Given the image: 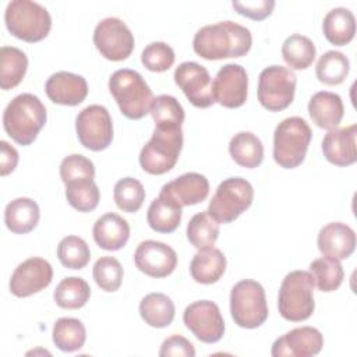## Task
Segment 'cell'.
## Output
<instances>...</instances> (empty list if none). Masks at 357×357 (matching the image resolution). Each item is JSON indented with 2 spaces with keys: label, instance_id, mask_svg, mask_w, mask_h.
<instances>
[{
  "label": "cell",
  "instance_id": "20",
  "mask_svg": "<svg viewBox=\"0 0 357 357\" xmlns=\"http://www.w3.org/2000/svg\"><path fill=\"white\" fill-rule=\"evenodd\" d=\"M357 124L329 130L322 139V152L326 160L335 166H350L357 160L356 149Z\"/></svg>",
  "mask_w": 357,
  "mask_h": 357
},
{
  "label": "cell",
  "instance_id": "22",
  "mask_svg": "<svg viewBox=\"0 0 357 357\" xmlns=\"http://www.w3.org/2000/svg\"><path fill=\"white\" fill-rule=\"evenodd\" d=\"M160 192L176 201L180 206L197 205L206 199L209 194V181L201 173L188 172L166 183Z\"/></svg>",
  "mask_w": 357,
  "mask_h": 357
},
{
  "label": "cell",
  "instance_id": "27",
  "mask_svg": "<svg viewBox=\"0 0 357 357\" xmlns=\"http://www.w3.org/2000/svg\"><path fill=\"white\" fill-rule=\"evenodd\" d=\"M181 208L176 201L159 192V197L151 202L146 212L149 227L158 233L174 231L181 222Z\"/></svg>",
  "mask_w": 357,
  "mask_h": 357
},
{
  "label": "cell",
  "instance_id": "2",
  "mask_svg": "<svg viewBox=\"0 0 357 357\" xmlns=\"http://www.w3.org/2000/svg\"><path fill=\"white\" fill-rule=\"evenodd\" d=\"M46 119V107L36 95L20 93L4 109L3 126L17 144L25 146L36 139Z\"/></svg>",
  "mask_w": 357,
  "mask_h": 357
},
{
  "label": "cell",
  "instance_id": "30",
  "mask_svg": "<svg viewBox=\"0 0 357 357\" xmlns=\"http://www.w3.org/2000/svg\"><path fill=\"white\" fill-rule=\"evenodd\" d=\"M174 303L163 293H149L139 303V315L152 328L169 326L174 319Z\"/></svg>",
  "mask_w": 357,
  "mask_h": 357
},
{
  "label": "cell",
  "instance_id": "14",
  "mask_svg": "<svg viewBox=\"0 0 357 357\" xmlns=\"http://www.w3.org/2000/svg\"><path fill=\"white\" fill-rule=\"evenodd\" d=\"M174 82L195 107H209L215 103L209 71L197 61H184L174 70Z\"/></svg>",
  "mask_w": 357,
  "mask_h": 357
},
{
  "label": "cell",
  "instance_id": "29",
  "mask_svg": "<svg viewBox=\"0 0 357 357\" xmlns=\"http://www.w3.org/2000/svg\"><path fill=\"white\" fill-rule=\"evenodd\" d=\"M229 153L238 166L254 169L264 160V145L255 134L240 131L230 139Z\"/></svg>",
  "mask_w": 357,
  "mask_h": 357
},
{
  "label": "cell",
  "instance_id": "33",
  "mask_svg": "<svg viewBox=\"0 0 357 357\" xmlns=\"http://www.w3.org/2000/svg\"><path fill=\"white\" fill-rule=\"evenodd\" d=\"M91 297V287L88 282L78 276L64 278L53 293V298L60 308L78 310L84 307Z\"/></svg>",
  "mask_w": 357,
  "mask_h": 357
},
{
  "label": "cell",
  "instance_id": "24",
  "mask_svg": "<svg viewBox=\"0 0 357 357\" xmlns=\"http://www.w3.org/2000/svg\"><path fill=\"white\" fill-rule=\"evenodd\" d=\"M308 113L317 127L325 130L337 128L344 114L343 100L337 93L319 91L311 96Z\"/></svg>",
  "mask_w": 357,
  "mask_h": 357
},
{
  "label": "cell",
  "instance_id": "7",
  "mask_svg": "<svg viewBox=\"0 0 357 357\" xmlns=\"http://www.w3.org/2000/svg\"><path fill=\"white\" fill-rule=\"evenodd\" d=\"M181 148V128L155 127L151 139L139 152V165L149 174H165L177 163Z\"/></svg>",
  "mask_w": 357,
  "mask_h": 357
},
{
  "label": "cell",
  "instance_id": "12",
  "mask_svg": "<svg viewBox=\"0 0 357 357\" xmlns=\"http://www.w3.org/2000/svg\"><path fill=\"white\" fill-rule=\"evenodd\" d=\"M93 43L99 53L112 61L126 60L134 50V35L117 17L103 18L93 31Z\"/></svg>",
  "mask_w": 357,
  "mask_h": 357
},
{
  "label": "cell",
  "instance_id": "43",
  "mask_svg": "<svg viewBox=\"0 0 357 357\" xmlns=\"http://www.w3.org/2000/svg\"><path fill=\"white\" fill-rule=\"evenodd\" d=\"M176 60L174 50L165 42H152L141 53V61L149 71H167Z\"/></svg>",
  "mask_w": 357,
  "mask_h": 357
},
{
  "label": "cell",
  "instance_id": "28",
  "mask_svg": "<svg viewBox=\"0 0 357 357\" xmlns=\"http://www.w3.org/2000/svg\"><path fill=\"white\" fill-rule=\"evenodd\" d=\"M322 31L326 40L335 46H346L356 33L354 14L346 7L332 8L324 18Z\"/></svg>",
  "mask_w": 357,
  "mask_h": 357
},
{
  "label": "cell",
  "instance_id": "4",
  "mask_svg": "<svg viewBox=\"0 0 357 357\" xmlns=\"http://www.w3.org/2000/svg\"><path fill=\"white\" fill-rule=\"evenodd\" d=\"M312 138L308 123L298 117H287L282 120L273 132V159L283 169H294L300 166Z\"/></svg>",
  "mask_w": 357,
  "mask_h": 357
},
{
  "label": "cell",
  "instance_id": "39",
  "mask_svg": "<svg viewBox=\"0 0 357 357\" xmlns=\"http://www.w3.org/2000/svg\"><path fill=\"white\" fill-rule=\"evenodd\" d=\"M66 198L78 212L93 211L100 199V191L93 180H78L66 184Z\"/></svg>",
  "mask_w": 357,
  "mask_h": 357
},
{
  "label": "cell",
  "instance_id": "37",
  "mask_svg": "<svg viewBox=\"0 0 357 357\" xmlns=\"http://www.w3.org/2000/svg\"><path fill=\"white\" fill-rule=\"evenodd\" d=\"M350 71L349 59L337 50H328L324 53L315 67V74L319 82L326 85L342 84Z\"/></svg>",
  "mask_w": 357,
  "mask_h": 357
},
{
  "label": "cell",
  "instance_id": "36",
  "mask_svg": "<svg viewBox=\"0 0 357 357\" xmlns=\"http://www.w3.org/2000/svg\"><path fill=\"white\" fill-rule=\"evenodd\" d=\"M310 273L312 276L314 284L325 293H331L339 289L344 278V271L340 261L328 257L314 259L310 264Z\"/></svg>",
  "mask_w": 357,
  "mask_h": 357
},
{
  "label": "cell",
  "instance_id": "6",
  "mask_svg": "<svg viewBox=\"0 0 357 357\" xmlns=\"http://www.w3.org/2000/svg\"><path fill=\"white\" fill-rule=\"evenodd\" d=\"M4 22L11 35L33 43L45 39L52 28L49 11L31 0H13L4 11Z\"/></svg>",
  "mask_w": 357,
  "mask_h": 357
},
{
  "label": "cell",
  "instance_id": "15",
  "mask_svg": "<svg viewBox=\"0 0 357 357\" xmlns=\"http://www.w3.org/2000/svg\"><path fill=\"white\" fill-rule=\"evenodd\" d=\"M248 75L240 64L229 63L220 67L212 81L213 100L227 109H236L245 103Z\"/></svg>",
  "mask_w": 357,
  "mask_h": 357
},
{
  "label": "cell",
  "instance_id": "19",
  "mask_svg": "<svg viewBox=\"0 0 357 357\" xmlns=\"http://www.w3.org/2000/svg\"><path fill=\"white\" fill-rule=\"evenodd\" d=\"M47 98L57 105L77 106L82 103L88 95V84L82 75L59 71L52 74L45 85Z\"/></svg>",
  "mask_w": 357,
  "mask_h": 357
},
{
  "label": "cell",
  "instance_id": "45",
  "mask_svg": "<svg viewBox=\"0 0 357 357\" xmlns=\"http://www.w3.org/2000/svg\"><path fill=\"white\" fill-rule=\"evenodd\" d=\"M233 8L247 18L254 21H262L269 17L273 11L275 1L273 0H257V1H233Z\"/></svg>",
  "mask_w": 357,
  "mask_h": 357
},
{
  "label": "cell",
  "instance_id": "47",
  "mask_svg": "<svg viewBox=\"0 0 357 357\" xmlns=\"http://www.w3.org/2000/svg\"><path fill=\"white\" fill-rule=\"evenodd\" d=\"M1 156H0V167L1 176H7L17 167L18 163V152L14 146H11L7 141H0Z\"/></svg>",
  "mask_w": 357,
  "mask_h": 357
},
{
  "label": "cell",
  "instance_id": "13",
  "mask_svg": "<svg viewBox=\"0 0 357 357\" xmlns=\"http://www.w3.org/2000/svg\"><path fill=\"white\" fill-rule=\"evenodd\" d=\"M187 329L204 343H216L225 335V321L218 304L209 300L194 301L184 310Z\"/></svg>",
  "mask_w": 357,
  "mask_h": 357
},
{
  "label": "cell",
  "instance_id": "1",
  "mask_svg": "<svg viewBox=\"0 0 357 357\" xmlns=\"http://www.w3.org/2000/svg\"><path fill=\"white\" fill-rule=\"evenodd\" d=\"M251 45L250 29L233 21L205 25L197 31L192 39L194 52L205 60L241 57L250 52Z\"/></svg>",
  "mask_w": 357,
  "mask_h": 357
},
{
  "label": "cell",
  "instance_id": "35",
  "mask_svg": "<svg viewBox=\"0 0 357 357\" xmlns=\"http://www.w3.org/2000/svg\"><path fill=\"white\" fill-rule=\"evenodd\" d=\"M219 237V223L209 215L208 211H202L194 215L187 225V238L197 250L212 248Z\"/></svg>",
  "mask_w": 357,
  "mask_h": 357
},
{
  "label": "cell",
  "instance_id": "41",
  "mask_svg": "<svg viewBox=\"0 0 357 357\" xmlns=\"http://www.w3.org/2000/svg\"><path fill=\"white\" fill-rule=\"evenodd\" d=\"M57 258L68 269H82L91 259V250L84 238L67 236L57 245Z\"/></svg>",
  "mask_w": 357,
  "mask_h": 357
},
{
  "label": "cell",
  "instance_id": "18",
  "mask_svg": "<svg viewBox=\"0 0 357 357\" xmlns=\"http://www.w3.org/2000/svg\"><path fill=\"white\" fill-rule=\"evenodd\" d=\"M324 346L322 333L312 326H300L278 337L272 344L273 357H312Z\"/></svg>",
  "mask_w": 357,
  "mask_h": 357
},
{
  "label": "cell",
  "instance_id": "8",
  "mask_svg": "<svg viewBox=\"0 0 357 357\" xmlns=\"http://www.w3.org/2000/svg\"><path fill=\"white\" fill-rule=\"evenodd\" d=\"M230 314L240 328L261 326L269 314L262 284L252 279L237 282L230 291Z\"/></svg>",
  "mask_w": 357,
  "mask_h": 357
},
{
  "label": "cell",
  "instance_id": "38",
  "mask_svg": "<svg viewBox=\"0 0 357 357\" xmlns=\"http://www.w3.org/2000/svg\"><path fill=\"white\" fill-rule=\"evenodd\" d=\"M149 113L155 121V127L162 128H181L185 117L183 106L172 95L156 96Z\"/></svg>",
  "mask_w": 357,
  "mask_h": 357
},
{
  "label": "cell",
  "instance_id": "31",
  "mask_svg": "<svg viewBox=\"0 0 357 357\" xmlns=\"http://www.w3.org/2000/svg\"><path fill=\"white\" fill-rule=\"evenodd\" d=\"M28 68L26 54L14 46L0 49V86L7 91L17 86L25 77Z\"/></svg>",
  "mask_w": 357,
  "mask_h": 357
},
{
  "label": "cell",
  "instance_id": "40",
  "mask_svg": "<svg viewBox=\"0 0 357 357\" xmlns=\"http://www.w3.org/2000/svg\"><path fill=\"white\" fill-rule=\"evenodd\" d=\"M113 198L119 209L127 213H134L139 211L145 201V188L137 178L124 177L114 184Z\"/></svg>",
  "mask_w": 357,
  "mask_h": 357
},
{
  "label": "cell",
  "instance_id": "17",
  "mask_svg": "<svg viewBox=\"0 0 357 357\" xmlns=\"http://www.w3.org/2000/svg\"><path fill=\"white\" fill-rule=\"evenodd\" d=\"M134 262L138 271L151 278H166L177 266L176 251L156 240H145L138 244L134 252Z\"/></svg>",
  "mask_w": 357,
  "mask_h": 357
},
{
  "label": "cell",
  "instance_id": "3",
  "mask_svg": "<svg viewBox=\"0 0 357 357\" xmlns=\"http://www.w3.org/2000/svg\"><path fill=\"white\" fill-rule=\"evenodd\" d=\"M109 91L127 119L139 120L151 112L155 98L138 71L130 68L116 70L109 78Z\"/></svg>",
  "mask_w": 357,
  "mask_h": 357
},
{
  "label": "cell",
  "instance_id": "42",
  "mask_svg": "<svg viewBox=\"0 0 357 357\" xmlns=\"http://www.w3.org/2000/svg\"><path fill=\"white\" fill-rule=\"evenodd\" d=\"M123 273L124 271L120 261L109 255L100 257L95 262L92 269V275L96 284L103 291H107V293H113L119 290L123 282Z\"/></svg>",
  "mask_w": 357,
  "mask_h": 357
},
{
  "label": "cell",
  "instance_id": "25",
  "mask_svg": "<svg viewBox=\"0 0 357 357\" xmlns=\"http://www.w3.org/2000/svg\"><path fill=\"white\" fill-rule=\"evenodd\" d=\"M40 218L38 204L26 197H20L7 204L4 209V223L15 234L32 231Z\"/></svg>",
  "mask_w": 357,
  "mask_h": 357
},
{
  "label": "cell",
  "instance_id": "46",
  "mask_svg": "<svg viewBox=\"0 0 357 357\" xmlns=\"http://www.w3.org/2000/svg\"><path fill=\"white\" fill-rule=\"evenodd\" d=\"M160 357H194L195 356V349L192 343L185 339L184 336L180 335H173L163 340L160 350H159Z\"/></svg>",
  "mask_w": 357,
  "mask_h": 357
},
{
  "label": "cell",
  "instance_id": "44",
  "mask_svg": "<svg viewBox=\"0 0 357 357\" xmlns=\"http://www.w3.org/2000/svg\"><path fill=\"white\" fill-rule=\"evenodd\" d=\"M60 177L64 184L78 180H93V162L79 153L68 155L60 163Z\"/></svg>",
  "mask_w": 357,
  "mask_h": 357
},
{
  "label": "cell",
  "instance_id": "9",
  "mask_svg": "<svg viewBox=\"0 0 357 357\" xmlns=\"http://www.w3.org/2000/svg\"><path fill=\"white\" fill-rule=\"evenodd\" d=\"M254 199V188L243 177H229L223 180L208 206L209 215L218 223H230L245 212Z\"/></svg>",
  "mask_w": 357,
  "mask_h": 357
},
{
  "label": "cell",
  "instance_id": "26",
  "mask_svg": "<svg viewBox=\"0 0 357 357\" xmlns=\"http://www.w3.org/2000/svg\"><path fill=\"white\" fill-rule=\"evenodd\" d=\"M226 271V257L219 248L198 250L190 264L191 278L201 284L216 283Z\"/></svg>",
  "mask_w": 357,
  "mask_h": 357
},
{
  "label": "cell",
  "instance_id": "11",
  "mask_svg": "<svg viewBox=\"0 0 357 357\" xmlns=\"http://www.w3.org/2000/svg\"><path fill=\"white\" fill-rule=\"evenodd\" d=\"M77 137L86 149L99 152L113 139V121L109 110L102 105H89L75 119Z\"/></svg>",
  "mask_w": 357,
  "mask_h": 357
},
{
  "label": "cell",
  "instance_id": "10",
  "mask_svg": "<svg viewBox=\"0 0 357 357\" xmlns=\"http://www.w3.org/2000/svg\"><path fill=\"white\" fill-rule=\"evenodd\" d=\"M297 78L290 68L269 66L258 77V100L269 112H280L294 99Z\"/></svg>",
  "mask_w": 357,
  "mask_h": 357
},
{
  "label": "cell",
  "instance_id": "23",
  "mask_svg": "<svg viewBox=\"0 0 357 357\" xmlns=\"http://www.w3.org/2000/svg\"><path fill=\"white\" fill-rule=\"evenodd\" d=\"M92 236L102 250L117 251L121 250L130 238V225L120 215L107 212L95 222Z\"/></svg>",
  "mask_w": 357,
  "mask_h": 357
},
{
  "label": "cell",
  "instance_id": "21",
  "mask_svg": "<svg viewBox=\"0 0 357 357\" xmlns=\"http://www.w3.org/2000/svg\"><path fill=\"white\" fill-rule=\"evenodd\" d=\"M317 245L324 257L346 259L356 250V233L346 223L331 222L319 230Z\"/></svg>",
  "mask_w": 357,
  "mask_h": 357
},
{
  "label": "cell",
  "instance_id": "5",
  "mask_svg": "<svg viewBox=\"0 0 357 357\" xmlns=\"http://www.w3.org/2000/svg\"><path fill=\"white\" fill-rule=\"evenodd\" d=\"M314 286L310 272H289L280 284L278 296V308L282 318L290 322L308 319L315 310Z\"/></svg>",
  "mask_w": 357,
  "mask_h": 357
},
{
  "label": "cell",
  "instance_id": "16",
  "mask_svg": "<svg viewBox=\"0 0 357 357\" xmlns=\"http://www.w3.org/2000/svg\"><path fill=\"white\" fill-rule=\"evenodd\" d=\"M52 265L40 257H32L14 269L8 286L15 297H29L46 289L52 283Z\"/></svg>",
  "mask_w": 357,
  "mask_h": 357
},
{
  "label": "cell",
  "instance_id": "34",
  "mask_svg": "<svg viewBox=\"0 0 357 357\" xmlns=\"http://www.w3.org/2000/svg\"><path fill=\"white\" fill-rule=\"evenodd\" d=\"M86 340V331L84 324L77 318H59L53 325V343L61 351L79 350Z\"/></svg>",
  "mask_w": 357,
  "mask_h": 357
},
{
  "label": "cell",
  "instance_id": "32",
  "mask_svg": "<svg viewBox=\"0 0 357 357\" xmlns=\"http://www.w3.org/2000/svg\"><path fill=\"white\" fill-rule=\"evenodd\" d=\"M317 49L314 42L304 35L293 33L282 45V57L293 70H305L315 60Z\"/></svg>",
  "mask_w": 357,
  "mask_h": 357
}]
</instances>
